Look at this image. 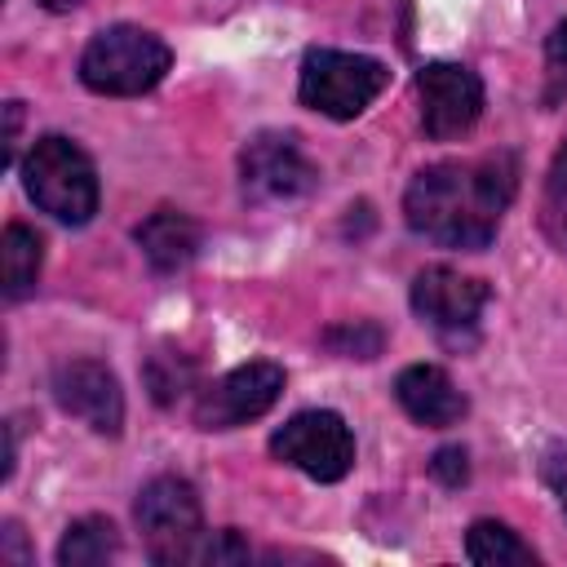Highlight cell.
Here are the masks:
<instances>
[{
  "mask_svg": "<svg viewBox=\"0 0 567 567\" xmlns=\"http://www.w3.org/2000/svg\"><path fill=\"white\" fill-rule=\"evenodd\" d=\"M518 186L514 155L483 159H447L430 164L412 177L403 195V217L416 235L443 248H487Z\"/></svg>",
  "mask_w": 567,
  "mask_h": 567,
  "instance_id": "cell-1",
  "label": "cell"
},
{
  "mask_svg": "<svg viewBox=\"0 0 567 567\" xmlns=\"http://www.w3.org/2000/svg\"><path fill=\"white\" fill-rule=\"evenodd\" d=\"M22 186L27 195L58 221L84 226L97 213V173L93 159L71 137H40L22 159Z\"/></svg>",
  "mask_w": 567,
  "mask_h": 567,
  "instance_id": "cell-2",
  "label": "cell"
},
{
  "mask_svg": "<svg viewBox=\"0 0 567 567\" xmlns=\"http://www.w3.org/2000/svg\"><path fill=\"white\" fill-rule=\"evenodd\" d=\"M168 62H173V53L155 31L120 22V27H106L89 40V49L80 53V80L93 93L133 97V93L155 89L164 80Z\"/></svg>",
  "mask_w": 567,
  "mask_h": 567,
  "instance_id": "cell-3",
  "label": "cell"
},
{
  "mask_svg": "<svg viewBox=\"0 0 567 567\" xmlns=\"http://www.w3.org/2000/svg\"><path fill=\"white\" fill-rule=\"evenodd\" d=\"M137 527L146 540L151 563H204V514H199V496L186 478H151L137 496Z\"/></svg>",
  "mask_w": 567,
  "mask_h": 567,
  "instance_id": "cell-4",
  "label": "cell"
},
{
  "mask_svg": "<svg viewBox=\"0 0 567 567\" xmlns=\"http://www.w3.org/2000/svg\"><path fill=\"white\" fill-rule=\"evenodd\" d=\"M390 84L385 62L341 49H310L301 62V102L332 120H354Z\"/></svg>",
  "mask_w": 567,
  "mask_h": 567,
  "instance_id": "cell-5",
  "label": "cell"
},
{
  "mask_svg": "<svg viewBox=\"0 0 567 567\" xmlns=\"http://www.w3.org/2000/svg\"><path fill=\"white\" fill-rule=\"evenodd\" d=\"M270 452L319 483H337L354 465V434L337 412H297L275 430Z\"/></svg>",
  "mask_w": 567,
  "mask_h": 567,
  "instance_id": "cell-6",
  "label": "cell"
},
{
  "mask_svg": "<svg viewBox=\"0 0 567 567\" xmlns=\"http://www.w3.org/2000/svg\"><path fill=\"white\" fill-rule=\"evenodd\" d=\"M284 394V368L252 359L230 368L226 377H217L213 385L199 390L195 403V425L199 430H235L244 421H257L261 412L275 408V399Z\"/></svg>",
  "mask_w": 567,
  "mask_h": 567,
  "instance_id": "cell-7",
  "label": "cell"
},
{
  "mask_svg": "<svg viewBox=\"0 0 567 567\" xmlns=\"http://www.w3.org/2000/svg\"><path fill=\"white\" fill-rule=\"evenodd\" d=\"M239 182L252 204H279L301 199L315 190L319 173L288 133H257L239 155Z\"/></svg>",
  "mask_w": 567,
  "mask_h": 567,
  "instance_id": "cell-8",
  "label": "cell"
},
{
  "mask_svg": "<svg viewBox=\"0 0 567 567\" xmlns=\"http://www.w3.org/2000/svg\"><path fill=\"white\" fill-rule=\"evenodd\" d=\"M416 97H421V128L434 142H447L474 128L483 111V80L461 62H430L416 71Z\"/></svg>",
  "mask_w": 567,
  "mask_h": 567,
  "instance_id": "cell-9",
  "label": "cell"
},
{
  "mask_svg": "<svg viewBox=\"0 0 567 567\" xmlns=\"http://www.w3.org/2000/svg\"><path fill=\"white\" fill-rule=\"evenodd\" d=\"M53 399L62 412L80 416L97 434H120L124 425V394L106 363L97 359H66L53 368Z\"/></svg>",
  "mask_w": 567,
  "mask_h": 567,
  "instance_id": "cell-10",
  "label": "cell"
},
{
  "mask_svg": "<svg viewBox=\"0 0 567 567\" xmlns=\"http://www.w3.org/2000/svg\"><path fill=\"white\" fill-rule=\"evenodd\" d=\"M487 306V284L483 279H470L452 266H425L416 279H412V310L434 323L439 332H465L478 323Z\"/></svg>",
  "mask_w": 567,
  "mask_h": 567,
  "instance_id": "cell-11",
  "label": "cell"
},
{
  "mask_svg": "<svg viewBox=\"0 0 567 567\" xmlns=\"http://www.w3.org/2000/svg\"><path fill=\"white\" fill-rule=\"evenodd\" d=\"M394 399H399V408H403L412 421H421V425H430V430L456 425V421L465 416V394H461V390L452 385V377H447L443 368H434V363H412V368H403L399 381H394Z\"/></svg>",
  "mask_w": 567,
  "mask_h": 567,
  "instance_id": "cell-12",
  "label": "cell"
},
{
  "mask_svg": "<svg viewBox=\"0 0 567 567\" xmlns=\"http://www.w3.org/2000/svg\"><path fill=\"white\" fill-rule=\"evenodd\" d=\"M133 235H137L142 257L159 275H173V270L190 266L195 252H199V221L186 217V213H177V208H155Z\"/></svg>",
  "mask_w": 567,
  "mask_h": 567,
  "instance_id": "cell-13",
  "label": "cell"
},
{
  "mask_svg": "<svg viewBox=\"0 0 567 567\" xmlns=\"http://www.w3.org/2000/svg\"><path fill=\"white\" fill-rule=\"evenodd\" d=\"M40 261H44V244L31 226L13 221L4 226V239H0V266H4V297L18 301L35 288L40 279Z\"/></svg>",
  "mask_w": 567,
  "mask_h": 567,
  "instance_id": "cell-14",
  "label": "cell"
},
{
  "mask_svg": "<svg viewBox=\"0 0 567 567\" xmlns=\"http://www.w3.org/2000/svg\"><path fill=\"white\" fill-rule=\"evenodd\" d=\"M465 554H470V563H478V567H536L532 545H523L505 523H492V518H478V523L470 527Z\"/></svg>",
  "mask_w": 567,
  "mask_h": 567,
  "instance_id": "cell-15",
  "label": "cell"
},
{
  "mask_svg": "<svg viewBox=\"0 0 567 567\" xmlns=\"http://www.w3.org/2000/svg\"><path fill=\"white\" fill-rule=\"evenodd\" d=\"M120 554V536L106 518H80L66 527L62 545H58V563L62 567H97L106 558Z\"/></svg>",
  "mask_w": 567,
  "mask_h": 567,
  "instance_id": "cell-16",
  "label": "cell"
},
{
  "mask_svg": "<svg viewBox=\"0 0 567 567\" xmlns=\"http://www.w3.org/2000/svg\"><path fill=\"white\" fill-rule=\"evenodd\" d=\"M146 385H151L155 403H177L195 385V363L186 354H177V350H159L146 363Z\"/></svg>",
  "mask_w": 567,
  "mask_h": 567,
  "instance_id": "cell-17",
  "label": "cell"
},
{
  "mask_svg": "<svg viewBox=\"0 0 567 567\" xmlns=\"http://www.w3.org/2000/svg\"><path fill=\"white\" fill-rule=\"evenodd\" d=\"M545 84H549L545 89L549 102L567 97V22H558L545 40Z\"/></svg>",
  "mask_w": 567,
  "mask_h": 567,
  "instance_id": "cell-18",
  "label": "cell"
},
{
  "mask_svg": "<svg viewBox=\"0 0 567 567\" xmlns=\"http://www.w3.org/2000/svg\"><path fill=\"white\" fill-rule=\"evenodd\" d=\"M545 204H549V217H554V226L567 235V146L554 155V168H549V186H545Z\"/></svg>",
  "mask_w": 567,
  "mask_h": 567,
  "instance_id": "cell-19",
  "label": "cell"
},
{
  "mask_svg": "<svg viewBox=\"0 0 567 567\" xmlns=\"http://www.w3.org/2000/svg\"><path fill=\"white\" fill-rule=\"evenodd\" d=\"M430 474L443 483V487H461L470 478V456L465 447H439L434 461H430Z\"/></svg>",
  "mask_w": 567,
  "mask_h": 567,
  "instance_id": "cell-20",
  "label": "cell"
},
{
  "mask_svg": "<svg viewBox=\"0 0 567 567\" xmlns=\"http://www.w3.org/2000/svg\"><path fill=\"white\" fill-rule=\"evenodd\" d=\"M540 474H545V483L554 487L558 505L567 509V443H554V447L545 452V461H540Z\"/></svg>",
  "mask_w": 567,
  "mask_h": 567,
  "instance_id": "cell-21",
  "label": "cell"
},
{
  "mask_svg": "<svg viewBox=\"0 0 567 567\" xmlns=\"http://www.w3.org/2000/svg\"><path fill=\"white\" fill-rule=\"evenodd\" d=\"M40 4H44V9H53V13H62V9H75L80 0H40Z\"/></svg>",
  "mask_w": 567,
  "mask_h": 567,
  "instance_id": "cell-22",
  "label": "cell"
}]
</instances>
